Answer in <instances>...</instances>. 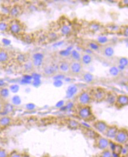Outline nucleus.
I'll list each match as a JSON object with an SVG mask.
<instances>
[{"label": "nucleus", "instance_id": "5", "mask_svg": "<svg viewBox=\"0 0 128 157\" xmlns=\"http://www.w3.org/2000/svg\"><path fill=\"white\" fill-rule=\"evenodd\" d=\"M119 145H125L128 142V131L126 128H119L118 132L114 140Z\"/></svg>", "mask_w": 128, "mask_h": 157}, {"label": "nucleus", "instance_id": "6", "mask_svg": "<svg viewBox=\"0 0 128 157\" xmlns=\"http://www.w3.org/2000/svg\"><path fill=\"white\" fill-rule=\"evenodd\" d=\"M93 144L96 148L100 151H104L110 148L111 141L105 136H103L99 134L95 138Z\"/></svg>", "mask_w": 128, "mask_h": 157}, {"label": "nucleus", "instance_id": "14", "mask_svg": "<svg viewBox=\"0 0 128 157\" xmlns=\"http://www.w3.org/2000/svg\"><path fill=\"white\" fill-rule=\"evenodd\" d=\"M93 61L92 56L87 52H82L81 53L80 57V63L83 65V67L88 66L91 64Z\"/></svg>", "mask_w": 128, "mask_h": 157}, {"label": "nucleus", "instance_id": "12", "mask_svg": "<svg viewBox=\"0 0 128 157\" xmlns=\"http://www.w3.org/2000/svg\"><path fill=\"white\" fill-rule=\"evenodd\" d=\"M22 12L23 8L21 6L18 4H15L9 8L8 14L13 19H17V17L21 15Z\"/></svg>", "mask_w": 128, "mask_h": 157}, {"label": "nucleus", "instance_id": "28", "mask_svg": "<svg viewBox=\"0 0 128 157\" xmlns=\"http://www.w3.org/2000/svg\"><path fill=\"white\" fill-rule=\"evenodd\" d=\"M8 23H5L4 22H0V31H8Z\"/></svg>", "mask_w": 128, "mask_h": 157}, {"label": "nucleus", "instance_id": "4", "mask_svg": "<svg viewBox=\"0 0 128 157\" xmlns=\"http://www.w3.org/2000/svg\"><path fill=\"white\" fill-rule=\"evenodd\" d=\"M24 30V26L21 22L17 19H13L8 22V31L14 36L21 35Z\"/></svg>", "mask_w": 128, "mask_h": 157}, {"label": "nucleus", "instance_id": "16", "mask_svg": "<svg viewBox=\"0 0 128 157\" xmlns=\"http://www.w3.org/2000/svg\"><path fill=\"white\" fill-rule=\"evenodd\" d=\"M43 56L42 54L40 53H36L35 54L31 60V63L34 67H40L43 63Z\"/></svg>", "mask_w": 128, "mask_h": 157}, {"label": "nucleus", "instance_id": "2", "mask_svg": "<svg viewBox=\"0 0 128 157\" xmlns=\"http://www.w3.org/2000/svg\"><path fill=\"white\" fill-rule=\"evenodd\" d=\"M93 102H101L106 100L107 91L102 86H96L90 90Z\"/></svg>", "mask_w": 128, "mask_h": 157}, {"label": "nucleus", "instance_id": "9", "mask_svg": "<svg viewBox=\"0 0 128 157\" xmlns=\"http://www.w3.org/2000/svg\"><path fill=\"white\" fill-rule=\"evenodd\" d=\"M109 124L107 122L102 120H95L92 122L93 129L97 132L104 135Z\"/></svg>", "mask_w": 128, "mask_h": 157}, {"label": "nucleus", "instance_id": "30", "mask_svg": "<svg viewBox=\"0 0 128 157\" xmlns=\"http://www.w3.org/2000/svg\"><path fill=\"white\" fill-rule=\"evenodd\" d=\"M4 105L1 102H0V114L4 111Z\"/></svg>", "mask_w": 128, "mask_h": 157}, {"label": "nucleus", "instance_id": "20", "mask_svg": "<svg viewBox=\"0 0 128 157\" xmlns=\"http://www.w3.org/2000/svg\"><path fill=\"white\" fill-rule=\"evenodd\" d=\"M117 68L119 70H124L127 67L128 65V59L126 58H120L117 62Z\"/></svg>", "mask_w": 128, "mask_h": 157}, {"label": "nucleus", "instance_id": "7", "mask_svg": "<svg viewBox=\"0 0 128 157\" xmlns=\"http://www.w3.org/2000/svg\"><path fill=\"white\" fill-rule=\"evenodd\" d=\"M84 72V67L80 61H71L70 62V75L73 77L80 76Z\"/></svg>", "mask_w": 128, "mask_h": 157}, {"label": "nucleus", "instance_id": "8", "mask_svg": "<svg viewBox=\"0 0 128 157\" xmlns=\"http://www.w3.org/2000/svg\"><path fill=\"white\" fill-rule=\"evenodd\" d=\"M128 105V96L126 94H117L114 105L118 109H121Z\"/></svg>", "mask_w": 128, "mask_h": 157}, {"label": "nucleus", "instance_id": "13", "mask_svg": "<svg viewBox=\"0 0 128 157\" xmlns=\"http://www.w3.org/2000/svg\"><path fill=\"white\" fill-rule=\"evenodd\" d=\"M119 129V127L116 125H109L107 130L104 134V136L107 138L108 140H114L115 136L116 135Z\"/></svg>", "mask_w": 128, "mask_h": 157}, {"label": "nucleus", "instance_id": "26", "mask_svg": "<svg viewBox=\"0 0 128 157\" xmlns=\"http://www.w3.org/2000/svg\"><path fill=\"white\" fill-rule=\"evenodd\" d=\"M8 157H22V153L17 150H13L8 153Z\"/></svg>", "mask_w": 128, "mask_h": 157}, {"label": "nucleus", "instance_id": "19", "mask_svg": "<svg viewBox=\"0 0 128 157\" xmlns=\"http://www.w3.org/2000/svg\"><path fill=\"white\" fill-rule=\"evenodd\" d=\"M66 124L68 127L71 129H78L81 128V125L80 124V123L75 120L68 119V120H67Z\"/></svg>", "mask_w": 128, "mask_h": 157}, {"label": "nucleus", "instance_id": "11", "mask_svg": "<svg viewBox=\"0 0 128 157\" xmlns=\"http://www.w3.org/2000/svg\"><path fill=\"white\" fill-rule=\"evenodd\" d=\"M57 71V65H55L52 63H47L43 65V72L47 77L54 75Z\"/></svg>", "mask_w": 128, "mask_h": 157}, {"label": "nucleus", "instance_id": "10", "mask_svg": "<svg viewBox=\"0 0 128 157\" xmlns=\"http://www.w3.org/2000/svg\"><path fill=\"white\" fill-rule=\"evenodd\" d=\"M57 71L62 75L70 74V62L66 59H62L57 64Z\"/></svg>", "mask_w": 128, "mask_h": 157}, {"label": "nucleus", "instance_id": "17", "mask_svg": "<svg viewBox=\"0 0 128 157\" xmlns=\"http://www.w3.org/2000/svg\"><path fill=\"white\" fill-rule=\"evenodd\" d=\"M13 118L7 115L0 117V128H6L13 123Z\"/></svg>", "mask_w": 128, "mask_h": 157}, {"label": "nucleus", "instance_id": "22", "mask_svg": "<svg viewBox=\"0 0 128 157\" xmlns=\"http://www.w3.org/2000/svg\"><path fill=\"white\" fill-rule=\"evenodd\" d=\"M116 95H117V94L113 91H107V98L105 101L109 102V103L110 102L112 103L114 105V102H115Z\"/></svg>", "mask_w": 128, "mask_h": 157}, {"label": "nucleus", "instance_id": "27", "mask_svg": "<svg viewBox=\"0 0 128 157\" xmlns=\"http://www.w3.org/2000/svg\"><path fill=\"white\" fill-rule=\"evenodd\" d=\"M8 153L6 149L0 147V157H8Z\"/></svg>", "mask_w": 128, "mask_h": 157}, {"label": "nucleus", "instance_id": "15", "mask_svg": "<svg viewBox=\"0 0 128 157\" xmlns=\"http://www.w3.org/2000/svg\"><path fill=\"white\" fill-rule=\"evenodd\" d=\"M100 51L103 56L105 57H112L115 54V50L112 46L110 45H106L100 48Z\"/></svg>", "mask_w": 128, "mask_h": 157}, {"label": "nucleus", "instance_id": "29", "mask_svg": "<svg viewBox=\"0 0 128 157\" xmlns=\"http://www.w3.org/2000/svg\"><path fill=\"white\" fill-rule=\"evenodd\" d=\"M22 157H32L30 154L27 152H22Z\"/></svg>", "mask_w": 128, "mask_h": 157}, {"label": "nucleus", "instance_id": "23", "mask_svg": "<svg viewBox=\"0 0 128 157\" xmlns=\"http://www.w3.org/2000/svg\"><path fill=\"white\" fill-rule=\"evenodd\" d=\"M99 157H113V152L110 148L101 151Z\"/></svg>", "mask_w": 128, "mask_h": 157}, {"label": "nucleus", "instance_id": "25", "mask_svg": "<svg viewBox=\"0 0 128 157\" xmlns=\"http://www.w3.org/2000/svg\"><path fill=\"white\" fill-rule=\"evenodd\" d=\"M88 47H89V49L93 50V51H98V50H100L101 48V47L99 44L96 43L95 42H93V41L88 43Z\"/></svg>", "mask_w": 128, "mask_h": 157}, {"label": "nucleus", "instance_id": "1", "mask_svg": "<svg viewBox=\"0 0 128 157\" xmlns=\"http://www.w3.org/2000/svg\"><path fill=\"white\" fill-rule=\"evenodd\" d=\"M76 115L78 118L86 122H92L96 120L91 105L77 106Z\"/></svg>", "mask_w": 128, "mask_h": 157}, {"label": "nucleus", "instance_id": "31", "mask_svg": "<svg viewBox=\"0 0 128 157\" xmlns=\"http://www.w3.org/2000/svg\"><path fill=\"white\" fill-rule=\"evenodd\" d=\"M51 157L50 155H43V157Z\"/></svg>", "mask_w": 128, "mask_h": 157}, {"label": "nucleus", "instance_id": "3", "mask_svg": "<svg viewBox=\"0 0 128 157\" xmlns=\"http://www.w3.org/2000/svg\"><path fill=\"white\" fill-rule=\"evenodd\" d=\"M92 99L89 90H83L79 93L76 97L77 106L90 105L92 102Z\"/></svg>", "mask_w": 128, "mask_h": 157}, {"label": "nucleus", "instance_id": "18", "mask_svg": "<svg viewBox=\"0 0 128 157\" xmlns=\"http://www.w3.org/2000/svg\"><path fill=\"white\" fill-rule=\"evenodd\" d=\"M10 54L7 50L0 48V64H4L10 60Z\"/></svg>", "mask_w": 128, "mask_h": 157}, {"label": "nucleus", "instance_id": "21", "mask_svg": "<svg viewBox=\"0 0 128 157\" xmlns=\"http://www.w3.org/2000/svg\"><path fill=\"white\" fill-rule=\"evenodd\" d=\"M82 79L87 83H91L93 81V76L89 72H83L81 75Z\"/></svg>", "mask_w": 128, "mask_h": 157}, {"label": "nucleus", "instance_id": "24", "mask_svg": "<svg viewBox=\"0 0 128 157\" xmlns=\"http://www.w3.org/2000/svg\"><path fill=\"white\" fill-rule=\"evenodd\" d=\"M71 57L72 58V61H80L81 53L76 50H73L71 54Z\"/></svg>", "mask_w": 128, "mask_h": 157}]
</instances>
